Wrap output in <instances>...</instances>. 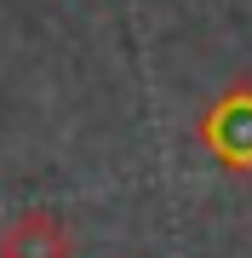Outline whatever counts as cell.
<instances>
[{"instance_id": "6da1fadb", "label": "cell", "mask_w": 252, "mask_h": 258, "mask_svg": "<svg viewBox=\"0 0 252 258\" xmlns=\"http://www.w3.org/2000/svg\"><path fill=\"white\" fill-rule=\"evenodd\" d=\"M0 258H75V235L57 212L29 207L0 224Z\"/></svg>"}, {"instance_id": "7a4b0ae2", "label": "cell", "mask_w": 252, "mask_h": 258, "mask_svg": "<svg viewBox=\"0 0 252 258\" xmlns=\"http://www.w3.org/2000/svg\"><path fill=\"white\" fill-rule=\"evenodd\" d=\"M206 144L218 149L229 166H252V92H235V98H224L212 109V120H206Z\"/></svg>"}]
</instances>
